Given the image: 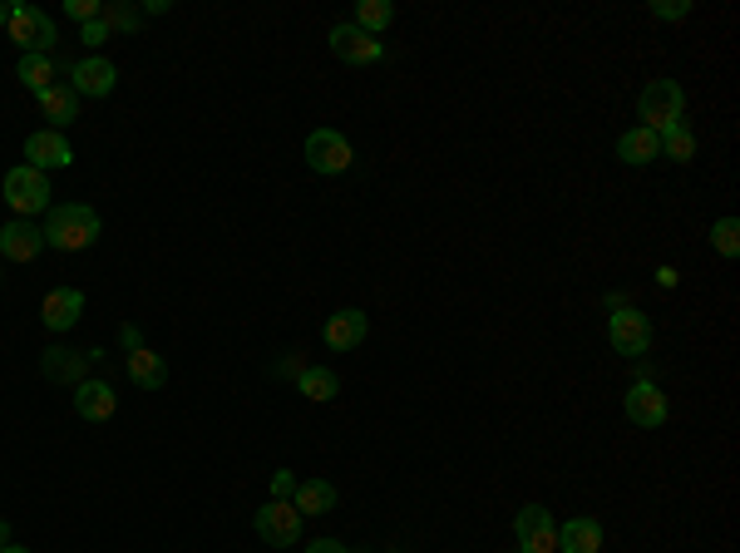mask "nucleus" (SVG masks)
Wrapping results in <instances>:
<instances>
[{"label":"nucleus","instance_id":"obj_1","mask_svg":"<svg viewBox=\"0 0 740 553\" xmlns=\"http://www.w3.org/2000/svg\"><path fill=\"white\" fill-rule=\"evenodd\" d=\"M99 213L89 203H55L45 213V247H55V252H84V247L99 242Z\"/></svg>","mask_w":740,"mask_h":553},{"label":"nucleus","instance_id":"obj_2","mask_svg":"<svg viewBox=\"0 0 740 553\" xmlns=\"http://www.w3.org/2000/svg\"><path fill=\"white\" fill-rule=\"evenodd\" d=\"M5 35L20 45V55H49V49H55V40H59V30H55V20H49L39 5L15 0V5H10Z\"/></svg>","mask_w":740,"mask_h":553},{"label":"nucleus","instance_id":"obj_3","mask_svg":"<svg viewBox=\"0 0 740 553\" xmlns=\"http://www.w3.org/2000/svg\"><path fill=\"white\" fill-rule=\"evenodd\" d=\"M0 193H5V203L15 207L20 217H39V213H49V207H55V203H49V198H55V193H49V178L39 173V168H30V163L10 168L5 183H0Z\"/></svg>","mask_w":740,"mask_h":553},{"label":"nucleus","instance_id":"obj_4","mask_svg":"<svg viewBox=\"0 0 740 553\" xmlns=\"http://www.w3.org/2000/svg\"><path fill=\"white\" fill-rule=\"evenodd\" d=\"M681 109H686V89H681L676 79H651V84L637 94V119H641V128H651V134L676 124Z\"/></svg>","mask_w":740,"mask_h":553},{"label":"nucleus","instance_id":"obj_5","mask_svg":"<svg viewBox=\"0 0 740 553\" xmlns=\"http://www.w3.org/2000/svg\"><path fill=\"white\" fill-rule=\"evenodd\" d=\"M351 163H355V148L341 128H311V134H306V168H311V173L335 178Z\"/></svg>","mask_w":740,"mask_h":553},{"label":"nucleus","instance_id":"obj_6","mask_svg":"<svg viewBox=\"0 0 740 553\" xmlns=\"http://www.w3.org/2000/svg\"><path fill=\"white\" fill-rule=\"evenodd\" d=\"M607 341H612V351L627 356V361L647 356V346H651V316L637 312V306H612V316H607Z\"/></svg>","mask_w":740,"mask_h":553},{"label":"nucleus","instance_id":"obj_7","mask_svg":"<svg viewBox=\"0 0 740 553\" xmlns=\"http://www.w3.org/2000/svg\"><path fill=\"white\" fill-rule=\"evenodd\" d=\"M252 523H257V539L272 543V549H292V543L301 539V514L292 509V499L262 504V509L252 514Z\"/></svg>","mask_w":740,"mask_h":553},{"label":"nucleus","instance_id":"obj_8","mask_svg":"<svg viewBox=\"0 0 740 553\" xmlns=\"http://www.w3.org/2000/svg\"><path fill=\"white\" fill-rule=\"evenodd\" d=\"M513 533H519V549L523 553H558V523L543 504H523L513 514Z\"/></svg>","mask_w":740,"mask_h":553},{"label":"nucleus","instance_id":"obj_9","mask_svg":"<svg viewBox=\"0 0 740 553\" xmlns=\"http://www.w3.org/2000/svg\"><path fill=\"white\" fill-rule=\"evenodd\" d=\"M622 415H627L631 425H641V430H661L667 415H671V405H667V395H661V385L637 381L627 395H622Z\"/></svg>","mask_w":740,"mask_h":553},{"label":"nucleus","instance_id":"obj_10","mask_svg":"<svg viewBox=\"0 0 740 553\" xmlns=\"http://www.w3.org/2000/svg\"><path fill=\"white\" fill-rule=\"evenodd\" d=\"M326 45H331V55L345 59V65H380V59H385V45H380V40L365 35V30H355L351 20H345V25H331Z\"/></svg>","mask_w":740,"mask_h":553},{"label":"nucleus","instance_id":"obj_11","mask_svg":"<svg viewBox=\"0 0 740 553\" xmlns=\"http://www.w3.org/2000/svg\"><path fill=\"white\" fill-rule=\"evenodd\" d=\"M69 89H75L79 99H109L118 89V65L104 55H89L79 59L75 69H69Z\"/></svg>","mask_w":740,"mask_h":553},{"label":"nucleus","instance_id":"obj_12","mask_svg":"<svg viewBox=\"0 0 740 553\" xmlns=\"http://www.w3.org/2000/svg\"><path fill=\"white\" fill-rule=\"evenodd\" d=\"M25 163L39 168V173H49V168H69L75 163V144H69L65 134H55V128H35V134L25 138Z\"/></svg>","mask_w":740,"mask_h":553},{"label":"nucleus","instance_id":"obj_13","mask_svg":"<svg viewBox=\"0 0 740 553\" xmlns=\"http://www.w3.org/2000/svg\"><path fill=\"white\" fill-rule=\"evenodd\" d=\"M365 331H371V316H365L361 306H341V312L326 316L321 341L331 346V351H355V346L365 341Z\"/></svg>","mask_w":740,"mask_h":553},{"label":"nucleus","instance_id":"obj_14","mask_svg":"<svg viewBox=\"0 0 740 553\" xmlns=\"http://www.w3.org/2000/svg\"><path fill=\"white\" fill-rule=\"evenodd\" d=\"M39 247H45V233H39V223H30V217H15V223L0 227V257H5V262H35Z\"/></svg>","mask_w":740,"mask_h":553},{"label":"nucleus","instance_id":"obj_15","mask_svg":"<svg viewBox=\"0 0 740 553\" xmlns=\"http://www.w3.org/2000/svg\"><path fill=\"white\" fill-rule=\"evenodd\" d=\"M84 316V292L79 286H55V292L45 296V306H39V321L49 326V331H69V326Z\"/></svg>","mask_w":740,"mask_h":553},{"label":"nucleus","instance_id":"obj_16","mask_svg":"<svg viewBox=\"0 0 740 553\" xmlns=\"http://www.w3.org/2000/svg\"><path fill=\"white\" fill-rule=\"evenodd\" d=\"M114 410H118L114 385H104V381H79V385H75V415H79V420L104 425Z\"/></svg>","mask_w":740,"mask_h":553},{"label":"nucleus","instance_id":"obj_17","mask_svg":"<svg viewBox=\"0 0 740 553\" xmlns=\"http://www.w3.org/2000/svg\"><path fill=\"white\" fill-rule=\"evenodd\" d=\"M84 365H89V356L69 351V346H49V351H39V375L55 381V385H79L84 381Z\"/></svg>","mask_w":740,"mask_h":553},{"label":"nucleus","instance_id":"obj_18","mask_svg":"<svg viewBox=\"0 0 740 553\" xmlns=\"http://www.w3.org/2000/svg\"><path fill=\"white\" fill-rule=\"evenodd\" d=\"M617 158H622L627 168H647V163H657V158H661V138L651 134V128L631 124L627 134L617 138Z\"/></svg>","mask_w":740,"mask_h":553},{"label":"nucleus","instance_id":"obj_19","mask_svg":"<svg viewBox=\"0 0 740 553\" xmlns=\"http://www.w3.org/2000/svg\"><path fill=\"white\" fill-rule=\"evenodd\" d=\"M124 361H128V381H134L138 391H163V381H168V361H163L158 351L138 346V351H128Z\"/></svg>","mask_w":740,"mask_h":553},{"label":"nucleus","instance_id":"obj_20","mask_svg":"<svg viewBox=\"0 0 740 553\" xmlns=\"http://www.w3.org/2000/svg\"><path fill=\"white\" fill-rule=\"evenodd\" d=\"M35 99H39V114L55 124V134L69 124H79V94L69 84H49L45 94H35Z\"/></svg>","mask_w":740,"mask_h":553},{"label":"nucleus","instance_id":"obj_21","mask_svg":"<svg viewBox=\"0 0 740 553\" xmlns=\"http://www.w3.org/2000/svg\"><path fill=\"white\" fill-rule=\"evenodd\" d=\"M602 549V523L597 519H568L558 523V553H597Z\"/></svg>","mask_w":740,"mask_h":553},{"label":"nucleus","instance_id":"obj_22","mask_svg":"<svg viewBox=\"0 0 740 553\" xmlns=\"http://www.w3.org/2000/svg\"><path fill=\"white\" fill-rule=\"evenodd\" d=\"M292 509L301 514H331L335 509V484H326V479H296V489H292Z\"/></svg>","mask_w":740,"mask_h":553},{"label":"nucleus","instance_id":"obj_23","mask_svg":"<svg viewBox=\"0 0 740 553\" xmlns=\"http://www.w3.org/2000/svg\"><path fill=\"white\" fill-rule=\"evenodd\" d=\"M296 391H301L306 400L326 405V400H335V395H341V375L326 371V365H301V371H296Z\"/></svg>","mask_w":740,"mask_h":553},{"label":"nucleus","instance_id":"obj_24","mask_svg":"<svg viewBox=\"0 0 740 553\" xmlns=\"http://www.w3.org/2000/svg\"><path fill=\"white\" fill-rule=\"evenodd\" d=\"M657 138H661V158H671V163H691V158H696V134H691L686 119L667 124Z\"/></svg>","mask_w":740,"mask_h":553},{"label":"nucleus","instance_id":"obj_25","mask_svg":"<svg viewBox=\"0 0 740 553\" xmlns=\"http://www.w3.org/2000/svg\"><path fill=\"white\" fill-rule=\"evenodd\" d=\"M15 75H20V84H25L30 94H45V89L55 84V55H20Z\"/></svg>","mask_w":740,"mask_h":553},{"label":"nucleus","instance_id":"obj_26","mask_svg":"<svg viewBox=\"0 0 740 553\" xmlns=\"http://www.w3.org/2000/svg\"><path fill=\"white\" fill-rule=\"evenodd\" d=\"M351 25L380 40L385 30L395 25V5H390V0H361V5H355V20H351Z\"/></svg>","mask_w":740,"mask_h":553},{"label":"nucleus","instance_id":"obj_27","mask_svg":"<svg viewBox=\"0 0 740 553\" xmlns=\"http://www.w3.org/2000/svg\"><path fill=\"white\" fill-rule=\"evenodd\" d=\"M109 25V35H114V30H124V35H134L138 25H144V10H134V5H124V0H118V5H109L104 0V15H99Z\"/></svg>","mask_w":740,"mask_h":553},{"label":"nucleus","instance_id":"obj_28","mask_svg":"<svg viewBox=\"0 0 740 553\" xmlns=\"http://www.w3.org/2000/svg\"><path fill=\"white\" fill-rule=\"evenodd\" d=\"M710 242H716L720 257H740V223H736V217H716V227H710Z\"/></svg>","mask_w":740,"mask_h":553},{"label":"nucleus","instance_id":"obj_29","mask_svg":"<svg viewBox=\"0 0 740 553\" xmlns=\"http://www.w3.org/2000/svg\"><path fill=\"white\" fill-rule=\"evenodd\" d=\"M65 15L79 20V25H89V20L104 15V0H65Z\"/></svg>","mask_w":740,"mask_h":553},{"label":"nucleus","instance_id":"obj_30","mask_svg":"<svg viewBox=\"0 0 740 553\" xmlns=\"http://www.w3.org/2000/svg\"><path fill=\"white\" fill-rule=\"evenodd\" d=\"M651 15H657V20H686L691 15V0H657V5H651Z\"/></svg>","mask_w":740,"mask_h":553},{"label":"nucleus","instance_id":"obj_31","mask_svg":"<svg viewBox=\"0 0 740 553\" xmlns=\"http://www.w3.org/2000/svg\"><path fill=\"white\" fill-rule=\"evenodd\" d=\"M79 40H84L89 49L109 45V25H104V20H89V25H79Z\"/></svg>","mask_w":740,"mask_h":553},{"label":"nucleus","instance_id":"obj_32","mask_svg":"<svg viewBox=\"0 0 740 553\" xmlns=\"http://www.w3.org/2000/svg\"><path fill=\"white\" fill-rule=\"evenodd\" d=\"M266 484H272V499H292V489H296V474H292V470H276Z\"/></svg>","mask_w":740,"mask_h":553},{"label":"nucleus","instance_id":"obj_33","mask_svg":"<svg viewBox=\"0 0 740 553\" xmlns=\"http://www.w3.org/2000/svg\"><path fill=\"white\" fill-rule=\"evenodd\" d=\"M306 553H351V549H345L341 539H311L306 543Z\"/></svg>","mask_w":740,"mask_h":553},{"label":"nucleus","instance_id":"obj_34","mask_svg":"<svg viewBox=\"0 0 740 553\" xmlns=\"http://www.w3.org/2000/svg\"><path fill=\"white\" fill-rule=\"evenodd\" d=\"M676 282H681V272H676V267H657V286H667V292H671Z\"/></svg>","mask_w":740,"mask_h":553},{"label":"nucleus","instance_id":"obj_35","mask_svg":"<svg viewBox=\"0 0 740 553\" xmlns=\"http://www.w3.org/2000/svg\"><path fill=\"white\" fill-rule=\"evenodd\" d=\"M118 341H124L128 351H138V346H144V336H138V326H124V331H118Z\"/></svg>","mask_w":740,"mask_h":553},{"label":"nucleus","instance_id":"obj_36","mask_svg":"<svg viewBox=\"0 0 740 553\" xmlns=\"http://www.w3.org/2000/svg\"><path fill=\"white\" fill-rule=\"evenodd\" d=\"M168 10H173V0H148L144 15H168Z\"/></svg>","mask_w":740,"mask_h":553},{"label":"nucleus","instance_id":"obj_37","mask_svg":"<svg viewBox=\"0 0 740 553\" xmlns=\"http://www.w3.org/2000/svg\"><path fill=\"white\" fill-rule=\"evenodd\" d=\"M5 543H10V523L0 519V549H5Z\"/></svg>","mask_w":740,"mask_h":553},{"label":"nucleus","instance_id":"obj_38","mask_svg":"<svg viewBox=\"0 0 740 553\" xmlns=\"http://www.w3.org/2000/svg\"><path fill=\"white\" fill-rule=\"evenodd\" d=\"M0 25H10V5H5V0H0Z\"/></svg>","mask_w":740,"mask_h":553},{"label":"nucleus","instance_id":"obj_39","mask_svg":"<svg viewBox=\"0 0 740 553\" xmlns=\"http://www.w3.org/2000/svg\"><path fill=\"white\" fill-rule=\"evenodd\" d=\"M0 553H30V549H20V543H5V549H0Z\"/></svg>","mask_w":740,"mask_h":553},{"label":"nucleus","instance_id":"obj_40","mask_svg":"<svg viewBox=\"0 0 740 553\" xmlns=\"http://www.w3.org/2000/svg\"><path fill=\"white\" fill-rule=\"evenodd\" d=\"M390 553H400V549H390Z\"/></svg>","mask_w":740,"mask_h":553},{"label":"nucleus","instance_id":"obj_41","mask_svg":"<svg viewBox=\"0 0 740 553\" xmlns=\"http://www.w3.org/2000/svg\"><path fill=\"white\" fill-rule=\"evenodd\" d=\"M519 553H523V549H519Z\"/></svg>","mask_w":740,"mask_h":553}]
</instances>
